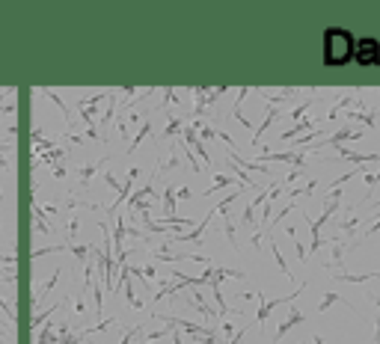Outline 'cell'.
<instances>
[{"label":"cell","mask_w":380,"mask_h":344,"mask_svg":"<svg viewBox=\"0 0 380 344\" xmlns=\"http://www.w3.org/2000/svg\"><path fill=\"white\" fill-rule=\"evenodd\" d=\"M324 54H327V63H348V57L353 54V42H350V36L345 30H327Z\"/></svg>","instance_id":"1"}]
</instances>
